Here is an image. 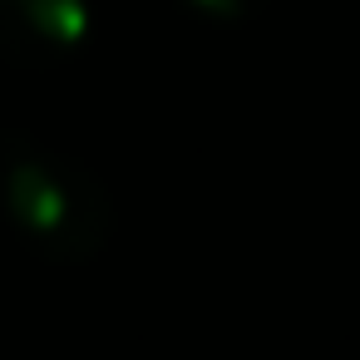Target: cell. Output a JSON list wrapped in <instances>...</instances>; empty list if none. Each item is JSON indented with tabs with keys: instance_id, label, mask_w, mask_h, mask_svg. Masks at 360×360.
I'll use <instances>...</instances> for the list:
<instances>
[{
	"instance_id": "obj_1",
	"label": "cell",
	"mask_w": 360,
	"mask_h": 360,
	"mask_svg": "<svg viewBox=\"0 0 360 360\" xmlns=\"http://www.w3.org/2000/svg\"><path fill=\"white\" fill-rule=\"evenodd\" d=\"M0 178H6V198L15 207V217H25V227L50 252L84 257L104 242L109 202H104V193L89 173L25 148L20 158L0 163Z\"/></svg>"
},
{
	"instance_id": "obj_2",
	"label": "cell",
	"mask_w": 360,
	"mask_h": 360,
	"mask_svg": "<svg viewBox=\"0 0 360 360\" xmlns=\"http://www.w3.org/2000/svg\"><path fill=\"white\" fill-rule=\"evenodd\" d=\"M198 6H207V11H217V15H242V11H257L262 0H198Z\"/></svg>"
}]
</instances>
